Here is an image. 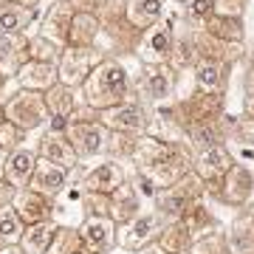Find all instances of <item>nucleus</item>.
I'll return each mask as SVG.
<instances>
[{"mask_svg":"<svg viewBox=\"0 0 254 254\" xmlns=\"http://www.w3.org/2000/svg\"><path fill=\"white\" fill-rule=\"evenodd\" d=\"M141 11L150 14V17H155V14L161 11V3H158V0H141Z\"/></svg>","mask_w":254,"mask_h":254,"instance_id":"nucleus-22","label":"nucleus"},{"mask_svg":"<svg viewBox=\"0 0 254 254\" xmlns=\"http://www.w3.org/2000/svg\"><path fill=\"white\" fill-rule=\"evenodd\" d=\"M147 88H150V96H164L167 93V79H164L161 73H150V79H147Z\"/></svg>","mask_w":254,"mask_h":254,"instance_id":"nucleus-19","label":"nucleus"},{"mask_svg":"<svg viewBox=\"0 0 254 254\" xmlns=\"http://www.w3.org/2000/svg\"><path fill=\"white\" fill-rule=\"evenodd\" d=\"M28 20H31V11L20 9V6H6V9H0V31H6V34L20 31Z\"/></svg>","mask_w":254,"mask_h":254,"instance_id":"nucleus-13","label":"nucleus"},{"mask_svg":"<svg viewBox=\"0 0 254 254\" xmlns=\"http://www.w3.org/2000/svg\"><path fill=\"white\" fill-rule=\"evenodd\" d=\"M116 187H122V170L116 164H99L88 178H85V190L91 192H113Z\"/></svg>","mask_w":254,"mask_h":254,"instance_id":"nucleus-10","label":"nucleus"},{"mask_svg":"<svg viewBox=\"0 0 254 254\" xmlns=\"http://www.w3.org/2000/svg\"><path fill=\"white\" fill-rule=\"evenodd\" d=\"M218 68H215V65H203V68H200L198 71V82H203V85H215V82H218Z\"/></svg>","mask_w":254,"mask_h":254,"instance_id":"nucleus-20","label":"nucleus"},{"mask_svg":"<svg viewBox=\"0 0 254 254\" xmlns=\"http://www.w3.org/2000/svg\"><path fill=\"white\" fill-rule=\"evenodd\" d=\"M164 46H167V37H164V34H155V37H153V48H155V51H164Z\"/></svg>","mask_w":254,"mask_h":254,"instance_id":"nucleus-24","label":"nucleus"},{"mask_svg":"<svg viewBox=\"0 0 254 254\" xmlns=\"http://www.w3.org/2000/svg\"><path fill=\"white\" fill-rule=\"evenodd\" d=\"M209 6H212V0H195L192 3V9H195V14H206Z\"/></svg>","mask_w":254,"mask_h":254,"instance_id":"nucleus-23","label":"nucleus"},{"mask_svg":"<svg viewBox=\"0 0 254 254\" xmlns=\"http://www.w3.org/2000/svg\"><path fill=\"white\" fill-rule=\"evenodd\" d=\"M108 122L116 127H127V130H138L144 127V113L136 105H127V108H116L108 113Z\"/></svg>","mask_w":254,"mask_h":254,"instance_id":"nucleus-12","label":"nucleus"},{"mask_svg":"<svg viewBox=\"0 0 254 254\" xmlns=\"http://www.w3.org/2000/svg\"><path fill=\"white\" fill-rule=\"evenodd\" d=\"M23 218L17 215V209L14 206H0V237L6 240V243H17L20 237H23Z\"/></svg>","mask_w":254,"mask_h":254,"instance_id":"nucleus-11","label":"nucleus"},{"mask_svg":"<svg viewBox=\"0 0 254 254\" xmlns=\"http://www.w3.org/2000/svg\"><path fill=\"white\" fill-rule=\"evenodd\" d=\"M76 158H79V155L73 153L71 141L57 138V136H46V138H43V161H51V164H57V167L68 170V167L76 164Z\"/></svg>","mask_w":254,"mask_h":254,"instance_id":"nucleus-9","label":"nucleus"},{"mask_svg":"<svg viewBox=\"0 0 254 254\" xmlns=\"http://www.w3.org/2000/svg\"><path fill=\"white\" fill-rule=\"evenodd\" d=\"M14 209H17V215L23 218V223H31V226H34V223H46V218H48L46 195H40V192H34V190L20 192Z\"/></svg>","mask_w":254,"mask_h":254,"instance_id":"nucleus-5","label":"nucleus"},{"mask_svg":"<svg viewBox=\"0 0 254 254\" xmlns=\"http://www.w3.org/2000/svg\"><path fill=\"white\" fill-rule=\"evenodd\" d=\"M82 71H85V57H82V51H71L63 63V79L65 82H79L82 76H85Z\"/></svg>","mask_w":254,"mask_h":254,"instance_id":"nucleus-14","label":"nucleus"},{"mask_svg":"<svg viewBox=\"0 0 254 254\" xmlns=\"http://www.w3.org/2000/svg\"><path fill=\"white\" fill-rule=\"evenodd\" d=\"M23 82H26V85H40V88H46V85L54 82V73H51L48 65H28L26 73H23Z\"/></svg>","mask_w":254,"mask_h":254,"instance_id":"nucleus-15","label":"nucleus"},{"mask_svg":"<svg viewBox=\"0 0 254 254\" xmlns=\"http://www.w3.org/2000/svg\"><path fill=\"white\" fill-rule=\"evenodd\" d=\"M65 181L68 178H65L63 167H57L51 161H37L34 175H31V190L40 192V195H46V198H51V195H60L65 190Z\"/></svg>","mask_w":254,"mask_h":254,"instance_id":"nucleus-3","label":"nucleus"},{"mask_svg":"<svg viewBox=\"0 0 254 254\" xmlns=\"http://www.w3.org/2000/svg\"><path fill=\"white\" fill-rule=\"evenodd\" d=\"M34 167H37V158L34 153L28 150H14V153L6 158V181L11 187H26L34 175Z\"/></svg>","mask_w":254,"mask_h":254,"instance_id":"nucleus-7","label":"nucleus"},{"mask_svg":"<svg viewBox=\"0 0 254 254\" xmlns=\"http://www.w3.org/2000/svg\"><path fill=\"white\" fill-rule=\"evenodd\" d=\"M127 85V76L119 65H102L91 79V102L96 105H110V102L122 99Z\"/></svg>","mask_w":254,"mask_h":254,"instance_id":"nucleus-1","label":"nucleus"},{"mask_svg":"<svg viewBox=\"0 0 254 254\" xmlns=\"http://www.w3.org/2000/svg\"><path fill=\"white\" fill-rule=\"evenodd\" d=\"M203 164H209V170H226V153L223 150H209L206 155H203Z\"/></svg>","mask_w":254,"mask_h":254,"instance_id":"nucleus-18","label":"nucleus"},{"mask_svg":"<svg viewBox=\"0 0 254 254\" xmlns=\"http://www.w3.org/2000/svg\"><path fill=\"white\" fill-rule=\"evenodd\" d=\"M195 141H198V144H203V147H212V144H215V133H212L209 127L195 130Z\"/></svg>","mask_w":254,"mask_h":254,"instance_id":"nucleus-21","label":"nucleus"},{"mask_svg":"<svg viewBox=\"0 0 254 254\" xmlns=\"http://www.w3.org/2000/svg\"><path fill=\"white\" fill-rule=\"evenodd\" d=\"M0 161H3V150H0Z\"/></svg>","mask_w":254,"mask_h":254,"instance_id":"nucleus-26","label":"nucleus"},{"mask_svg":"<svg viewBox=\"0 0 254 254\" xmlns=\"http://www.w3.org/2000/svg\"><path fill=\"white\" fill-rule=\"evenodd\" d=\"M110 240H113V226H110V220L96 215V218H88L82 223V243L88 246V252H93V254L105 252L110 246Z\"/></svg>","mask_w":254,"mask_h":254,"instance_id":"nucleus-6","label":"nucleus"},{"mask_svg":"<svg viewBox=\"0 0 254 254\" xmlns=\"http://www.w3.org/2000/svg\"><path fill=\"white\" fill-rule=\"evenodd\" d=\"M9 119H11V125L28 130V127L40 125L46 119V105L37 99V96H31V93H23L20 99H14L9 105Z\"/></svg>","mask_w":254,"mask_h":254,"instance_id":"nucleus-4","label":"nucleus"},{"mask_svg":"<svg viewBox=\"0 0 254 254\" xmlns=\"http://www.w3.org/2000/svg\"><path fill=\"white\" fill-rule=\"evenodd\" d=\"M48 105H51V110L54 113H60V119L71 110V96H68V91H51V96H48Z\"/></svg>","mask_w":254,"mask_h":254,"instance_id":"nucleus-16","label":"nucleus"},{"mask_svg":"<svg viewBox=\"0 0 254 254\" xmlns=\"http://www.w3.org/2000/svg\"><path fill=\"white\" fill-rule=\"evenodd\" d=\"M54 226L51 223H34V226H28L26 232H23V237H20V246H23V252L26 254H46L48 246H51V240H54Z\"/></svg>","mask_w":254,"mask_h":254,"instance_id":"nucleus-8","label":"nucleus"},{"mask_svg":"<svg viewBox=\"0 0 254 254\" xmlns=\"http://www.w3.org/2000/svg\"><path fill=\"white\" fill-rule=\"evenodd\" d=\"M0 254H23V252H20V249H3Z\"/></svg>","mask_w":254,"mask_h":254,"instance_id":"nucleus-25","label":"nucleus"},{"mask_svg":"<svg viewBox=\"0 0 254 254\" xmlns=\"http://www.w3.org/2000/svg\"><path fill=\"white\" fill-rule=\"evenodd\" d=\"M153 223H155L153 218H138L136 223H133V229H130V232H133V235L127 237L125 243H138V240H144V237H147V232H150V229H153Z\"/></svg>","mask_w":254,"mask_h":254,"instance_id":"nucleus-17","label":"nucleus"},{"mask_svg":"<svg viewBox=\"0 0 254 254\" xmlns=\"http://www.w3.org/2000/svg\"><path fill=\"white\" fill-rule=\"evenodd\" d=\"M68 141H71L73 153L79 158H88V155H96L105 150V130L99 125H88V122H76L68 130Z\"/></svg>","mask_w":254,"mask_h":254,"instance_id":"nucleus-2","label":"nucleus"}]
</instances>
